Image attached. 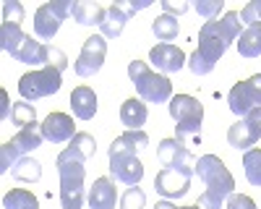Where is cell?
<instances>
[{
    "label": "cell",
    "mask_w": 261,
    "mask_h": 209,
    "mask_svg": "<svg viewBox=\"0 0 261 209\" xmlns=\"http://www.w3.org/2000/svg\"><path fill=\"white\" fill-rule=\"evenodd\" d=\"M196 173H199V178L206 186V191L199 196L196 204L201 209H222V201L235 188V178L225 167V162L217 154H204V157L196 160Z\"/></svg>",
    "instance_id": "cell-1"
},
{
    "label": "cell",
    "mask_w": 261,
    "mask_h": 209,
    "mask_svg": "<svg viewBox=\"0 0 261 209\" xmlns=\"http://www.w3.org/2000/svg\"><path fill=\"white\" fill-rule=\"evenodd\" d=\"M128 76L134 81V87L139 92V99L144 102H170L172 99V84L167 76L151 71L144 60H130L128 63Z\"/></svg>",
    "instance_id": "cell-2"
},
{
    "label": "cell",
    "mask_w": 261,
    "mask_h": 209,
    "mask_svg": "<svg viewBox=\"0 0 261 209\" xmlns=\"http://www.w3.org/2000/svg\"><path fill=\"white\" fill-rule=\"evenodd\" d=\"M170 115L175 120V139H188L199 136L201 120H204V104L191 97V94H178L170 99Z\"/></svg>",
    "instance_id": "cell-3"
},
{
    "label": "cell",
    "mask_w": 261,
    "mask_h": 209,
    "mask_svg": "<svg viewBox=\"0 0 261 209\" xmlns=\"http://www.w3.org/2000/svg\"><path fill=\"white\" fill-rule=\"evenodd\" d=\"M60 84H63V76L58 68L53 66H45V68H39V71H29L18 79V92L24 99H42V97H50L60 89Z\"/></svg>",
    "instance_id": "cell-4"
},
{
    "label": "cell",
    "mask_w": 261,
    "mask_h": 209,
    "mask_svg": "<svg viewBox=\"0 0 261 209\" xmlns=\"http://www.w3.org/2000/svg\"><path fill=\"white\" fill-rule=\"evenodd\" d=\"M261 139V108H253L248 115H243L227 131V144L238 152L253 149V144Z\"/></svg>",
    "instance_id": "cell-5"
},
{
    "label": "cell",
    "mask_w": 261,
    "mask_h": 209,
    "mask_svg": "<svg viewBox=\"0 0 261 209\" xmlns=\"http://www.w3.org/2000/svg\"><path fill=\"white\" fill-rule=\"evenodd\" d=\"M227 45L220 42L217 37H209V34H199V50H196L191 58H188V68L196 73V76H206L214 71L217 60L225 55Z\"/></svg>",
    "instance_id": "cell-6"
},
{
    "label": "cell",
    "mask_w": 261,
    "mask_h": 209,
    "mask_svg": "<svg viewBox=\"0 0 261 209\" xmlns=\"http://www.w3.org/2000/svg\"><path fill=\"white\" fill-rule=\"evenodd\" d=\"M227 104L235 115H248L253 108H261V73L251 76L248 81L235 84L227 94Z\"/></svg>",
    "instance_id": "cell-7"
},
{
    "label": "cell",
    "mask_w": 261,
    "mask_h": 209,
    "mask_svg": "<svg viewBox=\"0 0 261 209\" xmlns=\"http://www.w3.org/2000/svg\"><path fill=\"white\" fill-rule=\"evenodd\" d=\"M105 55H107V39L102 34H92L81 47V55L76 60V73L84 76V79L99 73L102 63H105Z\"/></svg>",
    "instance_id": "cell-8"
},
{
    "label": "cell",
    "mask_w": 261,
    "mask_h": 209,
    "mask_svg": "<svg viewBox=\"0 0 261 209\" xmlns=\"http://www.w3.org/2000/svg\"><path fill=\"white\" fill-rule=\"evenodd\" d=\"M110 154V175L125 186H139L144 178V165L134 152H107Z\"/></svg>",
    "instance_id": "cell-9"
},
{
    "label": "cell",
    "mask_w": 261,
    "mask_h": 209,
    "mask_svg": "<svg viewBox=\"0 0 261 209\" xmlns=\"http://www.w3.org/2000/svg\"><path fill=\"white\" fill-rule=\"evenodd\" d=\"M157 160L162 167L172 170H193L196 173V160L188 152V146L180 144V139H162L157 146Z\"/></svg>",
    "instance_id": "cell-10"
},
{
    "label": "cell",
    "mask_w": 261,
    "mask_h": 209,
    "mask_svg": "<svg viewBox=\"0 0 261 209\" xmlns=\"http://www.w3.org/2000/svg\"><path fill=\"white\" fill-rule=\"evenodd\" d=\"M191 178H193V170H172V167H162V170L157 173V178H154V188L165 199H180V196L188 194Z\"/></svg>",
    "instance_id": "cell-11"
},
{
    "label": "cell",
    "mask_w": 261,
    "mask_h": 209,
    "mask_svg": "<svg viewBox=\"0 0 261 209\" xmlns=\"http://www.w3.org/2000/svg\"><path fill=\"white\" fill-rule=\"evenodd\" d=\"M241 29H243V18L238 11H230L225 13L222 18H214V21H204V27L199 29V34H209V37H217L220 42L230 47V42H235L241 37Z\"/></svg>",
    "instance_id": "cell-12"
},
{
    "label": "cell",
    "mask_w": 261,
    "mask_h": 209,
    "mask_svg": "<svg viewBox=\"0 0 261 209\" xmlns=\"http://www.w3.org/2000/svg\"><path fill=\"white\" fill-rule=\"evenodd\" d=\"M42 136H45V141H53V144L71 141L76 136L73 118L65 113H50L45 118V123H42Z\"/></svg>",
    "instance_id": "cell-13"
},
{
    "label": "cell",
    "mask_w": 261,
    "mask_h": 209,
    "mask_svg": "<svg viewBox=\"0 0 261 209\" xmlns=\"http://www.w3.org/2000/svg\"><path fill=\"white\" fill-rule=\"evenodd\" d=\"M149 60L157 66L162 73H178L186 66V53L175 45H157L149 50Z\"/></svg>",
    "instance_id": "cell-14"
},
{
    "label": "cell",
    "mask_w": 261,
    "mask_h": 209,
    "mask_svg": "<svg viewBox=\"0 0 261 209\" xmlns=\"http://www.w3.org/2000/svg\"><path fill=\"white\" fill-rule=\"evenodd\" d=\"M8 55L16 58V60H21V63H29V66H42V68L47 66V45H42V42L32 39V34H27Z\"/></svg>",
    "instance_id": "cell-15"
},
{
    "label": "cell",
    "mask_w": 261,
    "mask_h": 209,
    "mask_svg": "<svg viewBox=\"0 0 261 209\" xmlns=\"http://www.w3.org/2000/svg\"><path fill=\"white\" fill-rule=\"evenodd\" d=\"M89 209H115L118 201V191H115V183L110 178H97L94 186L89 188Z\"/></svg>",
    "instance_id": "cell-16"
},
{
    "label": "cell",
    "mask_w": 261,
    "mask_h": 209,
    "mask_svg": "<svg viewBox=\"0 0 261 209\" xmlns=\"http://www.w3.org/2000/svg\"><path fill=\"white\" fill-rule=\"evenodd\" d=\"M71 110L79 120H92L97 113V94L92 87H76L71 94Z\"/></svg>",
    "instance_id": "cell-17"
},
{
    "label": "cell",
    "mask_w": 261,
    "mask_h": 209,
    "mask_svg": "<svg viewBox=\"0 0 261 209\" xmlns=\"http://www.w3.org/2000/svg\"><path fill=\"white\" fill-rule=\"evenodd\" d=\"M128 13H125V8L120 6V3H115V6H110L105 11V18H102V24H99V29H102V37L105 39H118L120 34H123V29H125V24H128Z\"/></svg>",
    "instance_id": "cell-18"
},
{
    "label": "cell",
    "mask_w": 261,
    "mask_h": 209,
    "mask_svg": "<svg viewBox=\"0 0 261 209\" xmlns=\"http://www.w3.org/2000/svg\"><path fill=\"white\" fill-rule=\"evenodd\" d=\"M146 118H149V110H146L144 99L130 97L120 104V120H123V125H128V131H141Z\"/></svg>",
    "instance_id": "cell-19"
},
{
    "label": "cell",
    "mask_w": 261,
    "mask_h": 209,
    "mask_svg": "<svg viewBox=\"0 0 261 209\" xmlns=\"http://www.w3.org/2000/svg\"><path fill=\"white\" fill-rule=\"evenodd\" d=\"M58 29H60V18H58V13L53 11V6H50V3L39 6L37 13H34V34H37L39 39H53V37L58 34Z\"/></svg>",
    "instance_id": "cell-20"
},
{
    "label": "cell",
    "mask_w": 261,
    "mask_h": 209,
    "mask_svg": "<svg viewBox=\"0 0 261 209\" xmlns=\"http://www.w3.org/2000/svg\"><path fill=\"white\" fill-rule=\"evenodd\" d=\"M94 149H97V141H94V136L92 134H76L73 139H71V144L65 146V149L60 152V157H68V160H81V162H86L89 157H94Z\"/></svg>",
    "instance_id": "cell-21"
},
{
    "label": "cell",
    "mask_w": 261,
    "mask_h": 209,
    "mask_svg": "<svg viewBox=\"0 0 261 209\" xmlns=\"http://www.w3.org/2000/svg\"><path fill=\"white\" fill-rule=\"evenodd\" d=\"M105 11L107 8H102L94 0H79L76 8H73V18L81 27H99L102 18H105Z\"/></svg>",
    "instance_id": "cell-22"
},
{
    "label": "cell",
    "mask_w": 261,
    "mask_h": 209,
    "mask_svg": "<svg viewBox=\"0 0 261 209\" xmlns=\"http://www.w3.org/2000/svg\"><path fill=\"white\" fill-rule=\"evenodd\" d=\"M149 146V136H146V131L141 128V131H125V134H120L113 144H110V152H141V149H146Z\"/></svg>",
    "instance_id": "cell-23"
},
{
    "label": "cell",
    "mask_w": 261,
    "mask_h": 209,
    "mask_svg": "<svg viewBox=\"0 0 261 209\" xmlns=\"http://www.w3.org/2000/svg\"><path fill=\"white\" fill-rule=\"evenodd\" d=\"M11 141H13L16 149L27 157L29 152H34L37 146H42V141H45V136H42V125H29V128H21Z\"/></svg>",
    "instance_id": "cell-24"
},
{
    "label": "cell",
    "mask_w": 261,
    "mask_h": 209,
    "mask_svg": "<svg viewBox=\"0 0 261 209\" xmlns=\"http://www.w3.org/2000/svg\"><path fill=\"white\" fill-rule=\"evenodd\" d=\"M238 53L243 58H258L261 55V27H246L238 37Z\"/></svg>",
    "instance_id": "cell-25"
},
{
    "label": "cell",
    "mask_w": 261,
    "mask_h": 209,
    "mask_svg": "<svg viewBox=\"0 0 261 209\" xmlns=\"http://www.w3.org/2000/svg\"><path fill=\"white\" fill-rule=\"evenodd\" d=\"M151 32H154V37L162 42V45H170V42L178 37V32H180L178 18H172V16L162 13V16H157L154 21H151Z\"/></svg>",
    "instance_id": "cell-26"
},
{
    "label": "cell",
    "mask_w": 261,
    "mask_h": 209,
    "mask_svg": "<svg viewBox=\"0 0 261 209\" xmlns=\"http://www.w3.org/2000/svg\"><path fill=\"white\" fill-rule=\"evenodd\" d=\"M11 123L21 128H29V125H37V110L29 102H13L11 104Z\"/></svg>",
    "instance_id": "cell-27"
},
{
    "label": "cell",
    "mask_w": 261,
    "mask_h": 209,
    "mask_svg": "<svg viewBox=\"0 0 261 209\" xmlns=\"http://www.w3.org/2000/svg\"><path fill=\"white\" fill-rule=\"evenodd\" d=\"M32 206H39L37 196L24 191V188H13L3 196V209H32Z\"/></svg>",
    "instance_id": "cell-28"
},
{
    "label": "cell",
    "mask_w": 261,
    "mask_h": 209,
    "mask_svg": "<svg viewBox=\"0 0 261 209\" xmlns=\"http://www.w3.org/2000/svg\"><path fill=\"white\" fill-rule=\"evenodd\" d=\"M11 175H13L16 180H39V178H42V165H39L37 160H32V157H24V160H18V162L13 165Z\"/></svg>",
    "instance_id": "cell-29"
},
{
    "label": "cell",
    "mask_w": 261,
    "mask_h": 209,
    "mask_svg": "<svg viewBox=\"0 0 261 209\" xmlns=\"http://www.w3.org/2000/svg\"><path fill=\"white\" fill-rule=\"evenodd\" d=\"M243 167H246V178L251 186H261V149H248L243 154Z\"/></svg>",
    "instance_id": "cell-30"
},
{
    "label": "cell",
    "mask_w": 261,
    "mask_h": 209,
    "mask_svg": "<svg viewBox=\"0 0 261 209\" xmlns=\"http://www.w3.org/2000/svg\"><path fill=\"white\" fill-rule=\"evenodd\" d=\"M146 206V194L139 186H130L120 199V209H144Z\"/></svg>",
    "instance_id": "cell-31"
},
{
    "label": "cell",
    "mask_w": 261,
    "mask_h": 209,
    "mask_svg": "<svg viewBox=\"0 0 261 209\" xmlns=\"http://www.w3.org/2000/svg\"><path fill=\"white\" fill-rule=\"evenodd\" d=\"M24 21V6L18 0H6L3 3V24H18Z\"/></svg>",
    "instance_id": "cell-32"
},
{
    "label": "cell",
    "mask_w": 261,
    "mask_h": 209,
    "mask_svg": "<svg viewBox=\"0 0 261 209\" xmlns=\"http://www.w3.org/2000/svg\"><path fill=\"white\" fill-rule=\"evenodd\" d=\"M193 8L199 11L206 21H214L217 16H220V11H222V0H196Z\"/></svg>",
    "instance_id": "cell-33"
},
{
    "label": "cell",
    "mask_w": 261,
    "mask_h": 209,
    "mask_svg": "<svg viewBox=\"0 0 261 209\" xmlns=\"http://www.w3.org/2000/svg\"><path fill=\"white\" fill-rule=\"evenodd\" d=\"M241 18L248 27H261V0H251V3L241 11Z\"/></svg>",
    "instance_id": "cell-34"
},
{
    "label": "cell",
    "mask_w": 261,
    "mask_h": 209,
    "mask_svg": "<svg viewBox=\"0 0 261 209\" xmlns=\"http://www.w3.org/2000/svg\"><path fill=\"white\" fill-rule=\"evenodd\" d=\"M47 66H53V68H58V71L63 73V68L68 66V58H65V53H63V50H58V47H50V45H47Z\"/></svg>",
    "instance_id": "cell-35"
},
{
    "label": "cell",
    "mask_w": 261,
    "mask_h": 209,
    "mask_svg": "<svg viewBox=\"0 0 261 209\" xmlns=\"http://www.w3.org/2000/svg\"><path fill=\"white\" fill-rule=\"evenodd\" d=\"M227 209H256V201L246 194H230L227 196Z\"/></svg>",
    "instance_id": "cell-36"
},
{
    "label": "cell",
    "mask_w": 261,
    "mask_h": 209,
    "mask_svg": "<svg viewBox=\"0 0 261 209\" xmlns=\"http://www.w3.org/2000/svg\"><path fill=\"white\" fill-rule=\"evenodd\" d=\"M162 11H165L167 16L175 18V16H180V13L188 11V3H183V0H178V3H175V0H162Z\"/></svg>",
    "instance_id": "cell-37"
},
{
    "label": "cell",
    "mask_w": 261,
    "mask_h": 209,
    "mask_svg": "<svg viewBox=\"0 0 261 209\" xmlns=\"http://www.w3.org/2000/svg\"><path fill=\"white\" fill-rule=\"evenodd\" d=\"M0 102H3V110H0V115H3V120L11 118V108H8V94L6 92H0Z\"/></svg>",
    "instance_id": "cell-38"
},
{
    "label": "cell",
    "mask_w": 261,
    "mask_h": 209,
    "mask_svg": "<svg viewBox=\"0 0 261 209\" xmlns=\"http://www.w3.org/2000/svg\"><path fill=\"white\" fill-rule=\"evenodd\" d=\"M154 209H178V206H175V204H170V201H157Z\"/></svg>",
    "instance_id": "cell-39"
},
{
    "label": "cell",
    "mask_w": 261,
    "mask_h": 209,
    "mask_svg": "<svg viewBox=\"0 0 261 209\" xmlns=\"http://www.w3.org/2000/svg\"><path fill=\"white\" fill-rule=\"evenodd\" d=\"M178 209H201L199 204H191V206H178Z\"/></svg>",
    "instance_id": "cell-40"
},
{
    "label": "cell",
    "mask_w": 261,
    "mask_h": 209,
    "mask_svg": "<svg viewBox=\"0 0 261 209\" xmlns=\"http://www.w3.org/2000/svg\"><path fill=\"white\" fill-rule=\"evenodd\" d=\"M32 209H39V206H32Z\"/></svg>",
    "instance_id": "cell-41"
}]
</instances>
